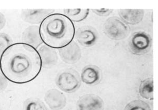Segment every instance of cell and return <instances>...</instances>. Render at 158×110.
<instances>
[{
	"instance_id": "1",
	"label": "cell",
	"mask_w": 158,
	"mask_h": 110,
	"mask_svg": "<svg viewBox=\"0 0 158 110\" xmlns=\"http://www.w3.org/2000/svg\"><path fill=\"white\" fill-rule=\"evenodd\" d=\"M42 69L38 50L29 44H10L0 56V71L7 81L24 84L37 78Z\"/></svg>"
},
{
	"instance_id": "2",
	"label": "cell",
	"mask_w": 158,
	"mask_h": 110,
	"mask_svg": "<svg viewBox=\"0 0 158 110\" xmlns=\"http://www.w3.org/2000/svg\"><path fill=\"white\" fill-rule=\"evenodd\" d=\"M41 41L45 45L60 49L72 42L76 33L75 27L65 15L53 13L45 18L39 27Z\"/></svg>"
},
{
	"instance_id": "3",
	"label": "cell",
	"mask_w": 158,
	"mask_h": 110,
	"mask_svg": "<svg viewBox=\"0 0 158 110\" xmlns=\"http://www.w3.org/2000/svg\"><path fill=\"white\" fill-rule=\"evenodd\" d=\"M129 25L118 17H110L104 25V32L110 39L116 41L125 39L130 34Z\"/></svg>"
},
{
	"instance_id": "4",
	"label": "cell",
	"mask_w": 158,
	"mask_h": 110,
	"mask_svg": "<svg viewBox=\"0 0 158 110\" xmlns=\"http://www.w3.org/2000/svg\"><path fill=\"white\" fill-rule=\"evenodd\" d=\"M56 84L63 92L72 93L77 90L81 86V78L75 70H67L57 75Z\"/></svg>"
},
{
	"instance_id": "5",
	"label": "cell",
	"mask_w": 158,
	"mask_h": 110,
	"mask_svg": "<svg viewBox=\"0 0 158 110\" xmlns=\"http://www.w3.org/2000/svg\"><path fill=\"white\" fill-rule=\"evenodd\" d=\"M151 45V37L148 34L143 32H137L132 34L129 48L133 54L141 56L148 53Z\"/></svg>"
},
{
	"instance_id": "6",
	"label": "cell",
	"mask_w": 158,
	"mask_h": 110,
	"mask_svg": "<svg viewBox=\"0 0 158 110\" xmlns=\"http://www.w3.org/2000/svg\"><path fill=\"white\" fill-rule=\"evenodd\" d=\"M104 103L100 97L88 94L80 97L77 103V110H103Z\"/></svg>"
},
{
	"instance_id": "7",
	"label": "cell",
	"mask_w": 158,
	"mask_h": 110,
	"mask_svg": "<svg viewBox=\"0 0 158 110\" xmlns=\"http://www.w3.org/2000/svg\"><path fill=\"white\" fill-rule=\"evenodd\" d=\"M52 9H25L21 13V18L26 22L31 24H40L45 18L53 14Z\"/></svg>"
},
{
	"instance_id": "8",
	"label": "cell",
	"mask_w": 158,
	"mask_h": 110,
	"mask_svg": "<svg viewBox=\"0 0 158 110\" xmlns=\"http://www.w3.org/2000/svg\"><path fill=\"white\" fill-rule=\"evenodd\" d=\"M59 54L62 61L68 64L76 63L81 58L80 47L74 41H72L67 46L59 49Z\"/></svg>"
},
{
	"instance_id": "9",
	"label": "cell",
	"mask_w": 158,
	"mask_h": 110,
	"mask_svg": "<svg viewBox=\"0 0 158 110\" xmlns=\"http://www.w3.org/2000/svg\"><path fill=\"white\" fill-rule=\"evenodd\" d=\"M44 100L52 110H60L67 104V98L62 92L56 89L49 90L45 93Z\"/></svg>"
},
{
	"instance_id": "10",
	"label": "cell",
	"mask_w": 158,
	"mask_h": 110,
	"mask_svg": "<svg viewBox=\"0 0 158 110\" xmlns=\"http://www.w3.org/2000/svg\"><path fill=\"white\" fill-rule=\"evenodd\" d=\"M76 40L84 47H91L94 45L98 39V34L93 28L83 27L79 28L76 33Z\"/></svg>"
},
{
	"instance_id": "11",
	"label": "cell",
	"mask_w": 158,
	"mask_h": 110,
	"mask_svg": "<svg viewBox=\"0 0 158 110\" xmlns=\"http://www.w3.org/2000/svg\"><path fill=\"white\" fill-rule=\"evenodd\" d=\"M101 70L94 65L86 66L81 72V81L87 85H96L101 81Z\"/></svg>"
},
{
	"instance_id": "12",
	"label": "cell",
	"mask_w": 158,
	"mask_h": 110,
	"mask_svg": "<svg viewBox=\"0 0 158 110\" xmlns=\"http://www.w3.org/2000/svg\"><path fill=\"white\" fill-rule=\"evenodd\" d=\"M38 51L41 58L42 68L49 69L55 66L58 58L55 49L44 45L39 48Z\"/></svg>"
},
{
	"instance_id": "13",
	"label": "cell",
	"mask_w": 158,
	"mask_h": 110,
	"mask_svg": "<svg viewBox=\"0 0 158 110\" xmlns=\"http://www.w3.org/2000/svg\"><path fill=\"white\" fill-rule=\"evenodd\" d=\"M119 15L121 20L125 24L135 25L143 21L144 17V10L143 9H122L118 11Z\"/></svg>"
},
{
	"instance_id": "14",
	"label": "cell",
	"mask_w": 158,
	"mask_h": 110,
	"mask_svg": "<svg viewBox=\"0 0 158 110\" xmlns=\"http://www.w3.org/2000/svg\"><path fill=\"white\" fill-rule=\"evenodd\" d=\"M23 42L29 44L36 49L39 48L43 44L40 36L39 27L32 25L25 29L22 34V37Z\"/></svg>"
},
{
	"instance_id": "15",
	"label": "cell",
	"mask_w": 158,
	"mask_h": 110,
	"mask_svg": "<svg viewBox=\"0 0 158 110\" xmlns=\"http://www.w3.org/2000/svg\"><path fill=\"white\" fill-rule=\"evenodd\" d=\"M64 13L72 21L80 22L89 15V9H64Z\"/></svg>"
},
{
	"instance_id": "16",
	"label": "cell",
	"mask_w": 158,
	"mask_h": 110,
	"mask_svg": "<svg viewBox=\"0 0 158 110\" xmlns=\"http://www.w3.org/2000/svg\"><path fill=\"white\" fill-rule=\"evenodd\" d=\"M140 95L148 100L153 99V81L152 78H148L141 82L139 86Z\"/></svg>"
},
{
	"instance_id": "17",
	"label": "cell",
	"mask_w": 158,
	"mask_h": 110,
	"mask_svg": "<svg viewBox=\"0 0 158 110\" xmlns=\"http://www.w3.org/2000/svg\"><path fill=\"white\" fill-rule=\"evenodd\" d=\"M24 110H47L43 102L35 98L28 99L24 103Z\"/></svg>"
},
{
	"instance_id": "18",
	"label": "cell",
	"mask_w": 158,
	"mask_h": 110,
	"mask_svg": "<svg viewBox=\"0 0 158 110\" xmlns=\"http://www.w3.org/2000/svg\"><path fill=\"white\" fill-rule=\"evenodd\" d=\"M124 110H151L148 103L141 100H134L127 104Z\"/></svg>"
},
{
	"instance_id": "19",
	"label": "cell",
	"mask_w": 158,
	"mask_h": 110,
	"mask_svg": "<svg viewBox=\"0 0 158 110\" xmlns=\"http://www.w3.org/2000/svg\"><path fill=\"white\" fill-rule=\"evenodd\" d=\"M11 43L12 40L9 35L3 33H0V56Z\"/></svg>"
},
{
	"instance_id": "20",
	"label": "cell",
	"mask_w": 158,
	"mask_h": 110,
	"mask_svg": "<svg viewBox=\"0 0 158 110\" xmlns=\"http://www.w3.org/2000/svg\"><path fill=\"white\" fill-rule=\"evenodd\" d=\"M95 14L100 16L106 17L112 13L113 10L112 9H92Z\"/></svg>"
},
{
	"instance_id": "21",
	"label": "cell",
	"mask_w": 158,
	"mask_h": 110,
	"mask_svg": "<svg viewBox=\"0 0 158 110\" xmlns=\"http://www.w3.org/2000/svg\"><path fill=\"white\" fill-rule=\"evenodd\" d=\"M8 85V82L5 76L0 72V93L3 92Z\"/></svg>"
},
{
	"instance_id": "22",
	"label": "cell",
	"mask_w": 158,
	"mask_h": 110,
	"mask_svg": "<svg viewBox=\"0 0 158 110\" xmlns=\"http://www.w3.org/2000/svg\"><path fill=\"white\" fill-rule=\"evenodd\" d=\"M6 24V18L5 16L0 12V31L3 29Z\"/></svg>"
},
{
	"instance_id": "23",
	"label": "cell",
	"mask_w": 158,
	"mask_h": 110,
	"mask_svg": "<svg viewBox=\"0 0 158 110\" xmlns=\"http://www.w3.org/2000/svg\"></svg>"
}]
</instances>
